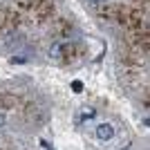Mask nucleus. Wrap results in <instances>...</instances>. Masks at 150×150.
I'll return each mask as SVG.
<instances>
[{
	"instance_id": "nucleus-1",
	"label": "nucleus",
	"mask_w": 150,
	"mask_h": 150,
	"mask_svg": "<svg viewBox=\"0 0 150 150\" xmlns=\"http://www.w3.org/2000/svg\"><path fill=\"white\" fill-rule=\"evenodd\" d=\"M96 137H99L101 141H110V139L114 137V128L110 123H101L99 128H96Z\"/></svg>"
},
{
	"instance_id": "nucleus-2",
	"label": "nucleus",
	"mask_w": 150,
	"mask_h": 150,
	"mask_svg": "<svg viewBox=\"0 0 150 150\" xmlns=\"http://www.w3.org/2000/svg\"><path fill=\"white\" fill-rule=\"evenodd\" d=\"M50 56L52 58H61V45H52V50H50Z\"/></svg>"
},
{
	"instance_id": "nucleus-3",
	"label": "nucleus",
	"mask_w": 150,
	"mask_h": 150,
	"mask_svg": "<svg viewBox=\"0 0 150 150\" xmlns=\"http://www.w3.org/2000/svg\"><path fill=\"white\" fill-rule=\"evenodd\" d=\"M94 114H96V112H94V110H92V108H85V110H83V114H81V117H83V119H94Z\"/></svg>"
},
{
	"instance_id": "nucleus-4",
	"label": "nucleus",
	"mask_w": 150,
	"mask_h": 150,
	"mask_svg": "<svg viewBox=\"0 0 150 150\" xmlns=\"http://www.w3.org/2000/svg\"><path fill=\"white\" fill-rule=\"evenodd\" d=\"M0 123H5V117H2V114H0Z\"/></svg>"
},
{
	"instance_id": "nucleus-5",
	"label": "nucleus",
	"mask_w": 150,
	"mask_h": 150,
	"mask_svg": "<svg viewBox=\"0 0 150 150\" xmlns=\"http://www.w3.org/2000/svg\"><path fill=\"white\" fill-rule=\"evenodd\" d=\"M92 2H101V0H92Z\"/></svg>"
}]
</instances>
